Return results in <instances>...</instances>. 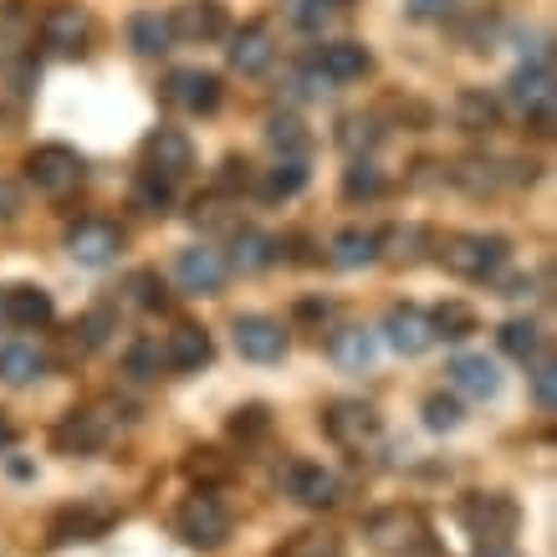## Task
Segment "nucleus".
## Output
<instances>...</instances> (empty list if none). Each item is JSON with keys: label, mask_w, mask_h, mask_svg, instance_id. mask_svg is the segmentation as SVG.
Instances as JSON below:
<instances>
[{"label": "nucleus", "mask_w": 557, "mask_h": 557, "mask_svg": "<svg viewBox=\"0 0 557 557\" xmlns=\"http://www.w3.org/2000/svg\"><path fill=\"white\" fill-rule=\"evenodd\" d=\"M511 102L527 113L532 134H553V51L537 47L527 67L511 72Z\"/></svg>", "instance_id": "nucleus-1"}, {"label": "nucleus", "mask_w": 557, "mask_h": 557, "mask_svg": "<svg viewBox=\"0 0 557 557\" xmlns=\"http://www.w3.org/2000/svg\"><path fill=\"white\" fill-rule=\"evenodd\" d=\"M83 153L67 149V144H36L32 153H26V180H32L41 195H51V200H62V195H72V189L83 185Z\"/></svg>", "instance_id": "nucleus-2"}, {"label": "nucleus", "mask_w": 557, "mask_h": 557, "mask_svg": "<svg viewBox=\"0 0 557 557\" xmlns=\"http://www.w3.org/2000/svg\"><path fill=\"white\" fill-rule=\"evenodd\" d=\"M174 532H180L189 547L215 553L220 542L231 537V511H225V502H220V496L195 491V496H185V502H180V511H174Z\"/></svg>", "instance_id": "nucleus-3"}, {"label": "nucleus", "mask_w": 557, "mask_h": 557, "mask_svg": "<svg viewBox=\"0 0 557 557\" xmlns=\"http://www.w3.org/2000/svg\"><path fill=\"white\" fill-rule=\"evenodd\" d=\"M363 532H369V542L379 547V553H388V557H420V553H430V527L420 522V511H405V507L373 511Z\"/></svg>", "instance_id": "nucleus-4"}, {"label": "nucleus", "mask_w": 557, "mask_h": 557, "mask_svg": "<svg viewBox=\"0 0 557 557\" xmlns=\"http://www.w3.org/2000/svg\"><path fill=\"white\" fill-rule=\"evenodd\" d=\"M511 246L502 236H456L445 251H440V261L456 271V276H466V282H486V276H496V271L507 267Z\"/></svg>", "instance_id": "nucleus-5"}, {"label": "nucleus", "mask_w": 557, "mask_h": 557, "mask_svg": "<svg viewBox=\"0 0 557 557\" xmlns=\"http://www.w3.org/2000/svg\"><path fill=\"white\" fill-rule=\"evenodd\" d=\"M517 502L502 496V491H481V496H466V507H460V522L471 532L475 542H507L517 532Z\"/></svg>", "instance_id": "nucleus-6"}, {"label": "nucleus", "mask_w": 557, "mask_h": 557, "mask_svg": "<svg viewBox=\"0 0 557 557\" xmlns=\"http://www.w3.org/2000/svg\"><path fill=\"white\" fill-rule=\"evenodd\" d=\"M123 251V231L119 225H108V220H77L67 231V256L77 267H113Z\"/></svg>", "instance_id": "nucleus-7"}, {"label": "nucleus", "mask_w": 557, "mask_h": 557, "mask_svg": "<svg viewBox=\"0 0 557 557\" xmlns=\"http://www.w3.org/2000/svg\"><path fill=\"white\" fill-rule=\"evenodd\" d=\"M41 41L51 51H62V57H77L92 41V16H87L83 5H72V0H57L47 16H41Z\"/></svg>", "instance_id": "nucleus-8"}, {"label": "nucleus", "mask_w": 557, "mask_h": 557, "mask_svg": "<svg viewBox=\"0 0 557 557\" xmlns=\"http://www.w3.org/2000/svg\"><path fill=\"white\" fill-rule=\"evenodd\" d=\"M174 276H180V287L195 292V297H215L225 287V276H231V261L215 251V246H189L180 251L174 261Z\"/></svg>", "instance_id": "nucleus-9"}, {"label": "nucleus", "mask_w": 557, "mask_h": 557, "mask_svg": "<svg viewBox=\"0 0 557 557\" xmlns=\"http://www.w3.org/2000/svg\"><path fill=\"white\" fill-rule=\"evenodd\" d=\"M287 327L276 318H261V312H246L236 318V354L251 358V363H276V358L287 354Z\"/></svg>", "instance_id": "nucleus-10"}, {"label": "nucleus", "mask_w": 557, "mask_h": 557, "mask_svg": "<svg viewBox=\"0 0 557 557\" xmlns=\"http://www.w3.org/2000/svg\"><path fill=\"white\" fill-rule=\"evenodd\" d=\"M220 77L215 72H200V67H180L164 77V102L185 108V113H215L220 108Z\"/></svg>", "instance_id": "nucleus-11"}, {"label": "nucleus", "mask_w": 557, "mask_h": 557, "mask_svg": "<svg viewBox=\"0 0 557 557\" xmlns=\"http://www.w3.org/2000/svg\"><path fill=\"white\" fill-rule=\"evenodd\" d=\"M51 445L62 456H98L108 445V414L102 409H72L67 420L51 430Z\"/></svg>", "instance_id": "nucleus-12"}, {"label": "nucleus", "mask_w": 557, "mask_h": 557, "mask_svg": "<svg viewBox=\"0 0 557 557\" xmlns=\"http://www.w3.org/2000/svg\"><path fill=\"white\" fill-rule=\"evenodd\" d=\"M144 159H149V170H159L164 180H185L195 170V144H189L185 128H153L144 138Z\"/></svg>", "instance_id": "nucleus-13"}, {"label": "nucleus", "mask_w": 557, "mask_h": 557, "mask_svg": "<svg viewBox=\"0 0 557 557\" xmlns=\"http://www.w3.org/2000/svg\"><path fill=\"white\" fill-rule=\"evenodd\" d=\"M287 496H292V502H302V507H312V511H327L343 496V486H338V475L327 471V466L292 460V466H287Z\"/></svg>", "instance_id": "nucleus-14"}, {"label": "nucleus", "mask_w": 557, "mask_h": 557, "mask_svg": "<svg viewBox=\"0 0 557 557\" xmlns=\"http://www.w3.org/2000/svg\"><path fill=\"white\" fill-rule=\"evenodd\" d=\"M225 26H231V21H225V5H220V0H185L170 16L174 41H195V47H200V41H220Z\"/></svg>", "instance_id": "nucleus-15"}, {"label": "nucleus", "mask_w": 557, "mask_h": 557, "mask_svg": "<svg viewBox=\"0 0 557 557\" xmlns=\"http://www.w3.org/2000/svg\"><path fill=\"white\" fill-rule=\"evenodd\" d=\"M384 338L394 354L405 358H420L430 343H435V327H430V312H420V307H388L384 318Z\"/></svg>", "instance_id": "nucleus-16"}, {"label": "nucleus", "mask_w": 557, "mask_h": 557, "mask_svg": "<svg viewBox=\"0 0 557 557\" xmlns=\"http://www.w3.org/2000/svg\"><path fill=\"white\" fill-rule=\"evenodd\" d=\"M0 318L11 322V327H26V333H36V327H47L51 318H57V307H51V292L41 287H5L0 292Z\"/></svg>", "instance_id": "nucleus-17"}, {"label": "nucleus", "mask_w": 557, "mask_h": 557, "mask_svg": "<svg viewBox=\"0 0 557 557\" xmlns=\"http://www.w3.org/2000/svg\"><path fill=\"white\" fill-rule=\"evenodd\" d=\"M322 430L338 440V445H363V440L379 435V414L369 405H358V399H338V405H327V414H322Z\"/></svg>", "instance_id": "nucleus-18"}, {"label": "nucleus", "mask_w": 557, "mask_h": 557, "mask_svg": "<svg viewBox=\"0 0 557 557\" xmlns=\"http://www.w3.org/2000/svg\"><path fill=\"white\" fill-rule=\"evenodd\" d=\"M450 384L466 394V399H496L502 394V373H496V363H491L486 354H460L456 363H450Z\"/></svg>", "instance_id": "nucleus-19"}, {"label": "nucleus", "mask_w": 557, "mask_h": 557, "mask_svg": "<svg viewBox=\"0 0 557 557\" xmlns=\"http://www.w3.org/2000/svg\"><path fill=\"white\" fill-rule=\"evenodd\" d=\"M271 57H276V47H271V32L261 21H251V26H240V32L231 36V67H236L240 77H261V72L271 67Z\"/></svg>", "instance_id": "nucleus-20"}, {"label": "nucleus", "mask_w": 557, "mask_h": 557, "mask_svg": "<svg viewBox=\"0 0 557 557\" xmlns=\"http://www.w3.org/2000/svg\"><path fill=\"white\" fill-rule=\"evenodd\" d=\"M210 333L205 327H195V322H185V327H174L170 338H164V363H170L174 373H200L205 363H210Z\"/></svg>", "instance_id": "nucleus-21"}, {"label": "nucleus", "mask_w": 557, "mask_h": 557, "mask_svg": "<svg viewBox=\"0 0 557 557\" xmlns=\"http://www.w3.org/2000/svg\"><path fill=\"white\" fill-rule=\"evenodd\" d=\"M108 511H87V507H72V511H62V517H51V527H47V542L51 547H67V542H92V537H102L108 532Z\"/></svg>", "instance_id": "nucleus-22"}, {"label": "nucleus", "mask_w": 557, "mask_h": 557, "mask_svg": "<svg viewBox=\"0 0 557 557\" xmlns=\"http://www.w3.org/2000/svg\"><path fill=\"white\" fill-rule=\"evenodd\" d=\"M318 72L327 83H358L369 72V47L363 41H333V47H322Z\"/></svg>", "instance_id": "nucleus-23"}, {"label": "nucleus", "mask_w": 557, "mask_h": 557, "mask_svg": "<svg viewBox=\"0 0 557 557\" xmlns=\"http://www.w3.org/2000/svg\"><path fill=\"white\" fill-rule=\"evenodd\" d=\"M373 354H379V343H373L369 327H338V333L327 338V358L348 373H363L373 363Z\"/></svg>", "instance_id": "nucleus-24"}, {"label": "nucleus", "mask_w": 557, "mask_h": 557, "mask_svg": "<svg viewBox=\"0 0 557 557\" xmlns=\"http://www.w3.org/2000/svg\"><path fill=\"white\" fill-rule=\"evenodd\" d=\"M456 123L466 134H491L502 123V102L491 98L486 87H460L456 92Z\"/></svg>", "instance_id": "nucleus-25"}, {"label": "nucleus", "mask_w": 557, "mask_h": 557, "mask_svg": "<svg viewBox=\"0 0 557 557\" xmlns=\"http://www.w3.org/2000/svg\"><path fill=\"white\" fill-rule=\"evenodd\" d=\"M170 41H174L170 16H159V11H134V16H128V47H134L138 57H164Z\"/></svg>", "instance_id": "nucleus-26"}, {"label": "nucleus", "mask_w": 557, "mask_h": 557, "mask_svg": "<svg viewBox=\"0 0 557 557\" xmlns=\"http://www.w3.org/2000/svg\"><path fill=\"white\" fill-rule=\"evenodd\" d=\"M47 373V354L32 343H0V379L5 384H36Z\"/></svg>", "instance_id": "nucleus-27"}, {"label": "nucleus", "mask_w": 557, "mask_h": 557, "mask_svg": "<svg viewBox=\"0 0 557 557\" xmlns=\"http://www.w3.org/2000/svg\"><path fill=\"white\" fill-rule=\"evenodd\" d=\"M327 256H333V267L343 271H358V267H369V261H379V236L373 231H338L333 236V246H327Z\"/></svg>", "instance_id": "nucleus-28"}, {"label": "nucleus", "mask_w": 557, "mask_h": 557, "mask_svg": "<svg viewBox=\"0 0 557 557\" xmlns=\"http://www.w3.org/2000/svg\"><path fill=\"white\" fill-rule=\"evenodd\" d=\"M312 170H307V159H276V170H267L261 180V200H292V195H302Z\"/></svg>", "instance_id": "nucleus-29"}, {"label": "nucleus", "mask_w": 557, "mask_h": 557, "mask_svg": "<svg viewBox=\"0 0 557 557\" xmlns=\"http://www.w3.org/2000/svg\"><path fill=\"white\" fill-rule=\"evenodd\" d=\"M267 144L282 153V159H302L312 138H307V128L292 119V113H271L267 119Z\"/></svg>", "instance_id": "nucleus-30"}, {"label": "nucleus", "mask_w": 557, "mask_h": 557, "mask_svg": "<svg viewBox=\"0 0 557 557\" xmlns=\"http://www.w3.org/2000/svg\"><path fill=\"white\" fill-rule=\"evenodd\" d=\"M276 256H282V240L261 236V231H240V236H236V256H231V261H236L240 271H267Z\"/></svg>", "instance_id": "nucleus-31"}, {"label": "nucleus", "mask_w": 557, "mask_h": 557, "mask_svg": "<svg viewBox=\"0 0 557 557\" xmlns=\"http://www.w3.org/2000/svg\"><path fill=\"white\" fill-rule=\"evenodd\" d=\"M430 327H435V338L445 343H460L475 333V312L466 302H440L435 312H430Z\"/></svg>", "instance_id": "nucleus-32"}, {"label": "nucleus", "mask_w": 557, "mask_h": 557, "mask_svg": "<svg viewBox=\"0 0 557 557\" xmlns=\"http://www.w3.org/2000/svg\"><path fill=\"white\" fill-rule=\"evenodd\" d=\"M502 348H507L517 363H532V358L542 354V327L532 318H517L502 327Z\"/></svg>", "instance_id": "nucleus-33"}, {"label": "nucleus", "mask_w": 557, "mask_h": 557, "mask_svg": "<svg viewBox=\"0 0 557 557\" xmlns=\"http://www.w3.org/2000/svg\"><path fill=\"white\" fill-rule=\"evenodd\" d=\"M343 195H348V200H379V195H384V170H379L373 159H354L348 174H343Z\"/></svg>", "instance_id": "nucleus-34"}, {"label": "nucleus", "mask_w": 557, "mask_h": 557, "mask_svg": "<svg viewBox=\"0 0 557 557\" xmlns=\"http://www.w3.org/2000/svg\"><path fill=\"white\" fill-rule=\"evenodd\" d=\"M170 200H174V180H164L159 170H144L134 180V205H138V210L159 215V210H170Z\"/></svg>", "instance_id": "nucleus-35"}, {"label": "nucleus", "mask_w": 557, "mask_h": 557, "mask_svg": "<svg viewBox=\"0 0 557 557\" xmlns=\"http://www.w3.org/2000/svg\"><path fill=\"white\" fill-rule=\"evenodd\" d=\"M532 399H537L542 414H553L557 409V369H553V358L547 354L532 358Z\"/></svg>", "instance_id": "nucleus-36"}, {"label": "nucleus", "mask_w": 557, "mask_h": 557, "mask_svg": "<svg viewBox=\"0 0 557 557\" xmlns=\"http://www.w3.org/2000/svg\"><path fill=\"white\" fill-rule=\"evenodd\" d=\"M379 138H384V134H379V123H373V119H343V128H338V144L354 153V159H363Z\"/></svg>", "instance_id": "nucleus-37"}, {"label": "nucleus", "mask_w": 557, "mask_h": 557, "mask_svg": "<svg viewBox=\"0 0 557 557\" xmlns=\"http://www.w3.org/2000/svg\"><path fill=\"white\" fill-rule=\"evenodd\" d=\"M77 333H83L87 348H102V343L119 333V312H113V307H92V312L77 322Z\"/></svg>", "instance_id": "nucleus-38"}, {"label": "nucleus", "mask_w": 557, "mask_h": 557, "mask_svg": "<svg viewBox=\"0 0 557 557\" xmlns=\"http://www.w3.org/2000/svg\"><path fill=\"white\" fill-rule=\"evenodd\" d=\"M128 292H134V302L144 307V312H159V307L170 302V297H164V282H159V271H134V276H128Z\"/></svg>", "instance_id": "nucleus-39"}, {"label": "nucleus", "mask_w": 557, "mask_h": 557, "mask_svg": "<svg viewBox=\"0 0 557 557\" xmlns=\"http://www.w3.org/2000/svg\"><path fill=\"white\" fill-rule=\"evenodd\" d=\"M267 430H271V409H261V405L236 409V420H231V435H236L240 445H251V440H261Z\"/></svg>", "instance_id": "nucleus-40"}, {"label": "nucleus", "mask_w": 557, "mask_h": 557, "mask_svg": "<svg viewBox=\"0 0 557 557\" xmlns=\"http://www.w3.org/2000/svg\"><path fill=\"white\" fill-rule=\"evenodd\" d=\"M185 471L195 475V481H225V475H231V460L220 456V450H189Z\"/></svg>", "instance_id": "nucleus-41"}, {"label": "nucleus", "mask_w": 557, "mask_h": 557, "mask_svg": "<svg viewBox=\"0 0 557 557\" xmlns=\"http://www.w3.org/2000/svg\"><path fill=\"white\" fill-rule=\"evenodd\" d=\"M424 424H430V430H456V424H460V405H456V399H445V394L424 399Z\"/></svg>", "instance_id": "nucleus-42"}, {"label": "nucleus", "mask_w": 557, "mask_h": 557, "mask_svg": "<svg viewBox=\"0 0 557 557\" xmlns=\"http://www.w3.org/2000/svg\"><path fill=\"white\" fill-rule=\"evenodd\" d=\"M333 11H338L333 0H297V5H292V21H297L302 32H318V26L333 16Z\"/></svg>", "instance_id": "nucleus-43"}, {"label": "nucleus", "mask_w": 557, "mask_h": 557, "mask_svg": "<svg viewBox=\"0 0 557 557\" xmlns=\"http://www.w3.org/2000/svg\"><path fill=\"white\" fill-rule=\"evenodd\" d=\"M388 246H394V256H399V261H414V256H420V246H424V231H420V225H399V231H388Z\"/></svg>", "instance_id": "nucleus-44"}, {"label": "nucleus", "mask_w": 557, "mask_h": 557, "mask_svg": "<svg viewBox=\"0 0 557 557\" xmlns=\"http://www.w3.org/2000/svg\"><path fill=\"white\" fill-rule=\"evenodd\" d=\"M123 363H128L134 379H153V373H159V348H153V343H138V348H128Z\"/></svg>", "instance_id": "nucleus-45"}, {"label": "nucleus", "mask_w": 557, "mask_h": 557, "mask_svg": "<svg viewBox=\"0 0 557 557\" xmlns=\"http://www.w3.org/2000/svg\"><path fill=\"white\" fill-rule=\"evenodd\" d=\"M292 557H343V547L333 537H318V532H307L297 547H292Z\"/></svg>", "instance_id": "nucleus-46"}, {"label": "nucleus", "mask_w": 557, "mask_h": 557, "mask_svg": "<svg viewBox=\"0 0 557 557\" xmlns=\"http://www.w3.org/2000/svg\"><path fill=\"white\" fill-rule=\"evenodd\" d=\"M251 164H246V159H225V164H220V174H215V189H246V180H251Z\"/></svg>", "instance_id": "nucleus-47"}, {"label": "nucleus", "mask_w": 557, "mask_h": 557, "mask_svg": "<svg viewBox=\"0 0 557 557\" xmlns=\"http://www.w3.org/2000/svg\"><path fill=\"white\" fill-rule=\"evenodd\" d=\"M450 11V0H409V16H420V21H435Z\"/></svg>", "instance_id": "nucleus-48"}, {"label": "nucleus", "mask_w": 557, "mask_h": 557, "mask_svg": "<svg viewBox=\"0 0 557 557\" xmlns=\"http://www.w3.org/2000/svg\"><path fill=\"white\" fill-rule=\"evenodd\" d=\"M475 557H522L511 542H475Z\"/></svg>", "instance_id": "nucleus-49"}, {"label": "nucleus", "mask_w": 557, "mask_h": 557, "mask_svg": "<svg viewBox=\"0 0 557 557\" xmlns=\"http://www.w3.org/2000/svg\"><path fill=\"white\" fill-rule=\"evenodd\" d=\"M21 210V195L11 185H5V180H0V220H11Z\"/></svg>", "instance_id": "nucleus-50"}, {"label": "nucleus", "mask_w": 557, "mask_h": 557, "mask_svg": "<svg viewBox=\"0 0 557 557\" xmlns=\"http://www.w3.org/2000/svg\"><path fill=\"white\" fill-rule=\"evenodd\" d=\"M297 318H307V322L327 318V302H302V307H297Z\"/></svg>", "instance_id": "nucleus-51"}, {"label": "nucleus", "mask_w": 557, "mask_h": 557, "mask_svg": "<svg viewBox=\"0 0 557 557\" xmlns=\"http://www.w3.org/2000/svg\"><path fill=\"white\" fill-rule=\"evenodd\" d=\"M11 445H16V424L0 414V450H11Z\"/></svg>", "instance_id": "nucleus-52"}]
</instances>
